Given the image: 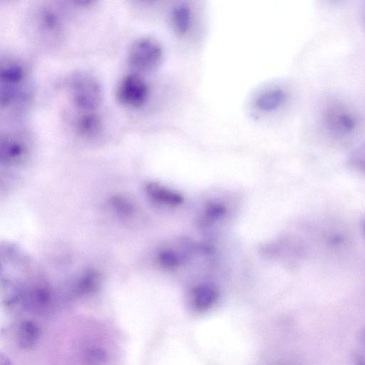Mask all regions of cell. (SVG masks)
I'll return each mask as SVG.
<instances>
[{
	"mask_svg": "<svg viewBox=\"0 0 365 365\" xmlns=\"http://www.w3.org/2000/svg\"><path fill=\"white\" fill-rule=\"evenodd\" d=\"M326 134L334 140H345L354 136L359 130L357 113L346 104L334 102L328 105L322 115Z\"/></svg>",
	"mask_w": 365,
	"mask_h": 365,
	"instance_id": "obj_1",
	"label": "cell"
},
{
	"mask_svg": "<svg viewBox=\"0 0 365 365\" xmlns=\"http://www.w3.org/2000/svg\"><path fill=\"white\" fill-rule=\"evenodd\" d=\"M67 87L71 103L80 111H94L101 103V85L89 73L79 71L73 73L68 79Z\"/></svg>",
	"mask_w": 365,
	"mask_h": 365,
	"instance_id": "obj_2",
	"label": "cell"
},
{
	"mask_svg": "<svg viewBox=\"0 0 365 365\" xmlns=\"http://www.w3.org/2000/svg\"><path fill=\"white\" fill-rule=\"evenodd\" d=\"M163 51L160 43L150 36L135 40L129 47L128 62L134 68L143 72L151 71L160 65Z\"/></svg>",
	"mask_w": 365,
	"mask_h": 365,
	"instance_id": "obj_3",
	"label": "cell"
},
{
	"mask_svg": "<svg viewBox=\"0 0 365 365\" xmlns=\"http://www.w3.org/2000/svg\"><path fill=\"white\" fill-rule=\"evenodd\" d=\"M24 66L16 60H6L0 67V103L1 108L11 106L19 97L26 79Z\"/></svg>",
	"mask_w": 365,
	"mask_h": 365,
	"instance_id": "obj_4",
	"label": "cell"
},
{
	"mask_svg": "<svg viewBox=\"0 0 365 365\" xmlns=\"http://www.w3.org/2000/svg\"><path fill=\"white\" fill-rule=\"evenodd\" d=\"M115 96L122 105L128 108H139L148 98L149 87L140 75L128 73L120 80L116 87Z\"/></svg>",
	"mask_w": 365,
	"mask_h": 365,
	"instance_id": "obj_5",
	"label": "cell"
},
{
	"mask_svg": "<svg viewBox=\"0 0 365 365\" xmlns=\"http://www.w3.org/2000/svg\"><path fill=\"white\" fill-rule=\"evenodd\" d=\"M28 140L21 133H9L2 136L0 143L1 160L13 163L23 160L28 151Z\"/></svg>",
	"mask_w": 365,
	"mask_h": 365,
	"instance_id": "obj_6",
	"label": "cell"
},
{
	"mask_svg": "<svg viewBox=\"0 0 365 365\" xmlns=\"http://www.w3.org/2000/svg\"><path fill=\"white\" fill-rule=\"evenodd\" d=\"M286 93L279 88H272L262 92L255 100L256 107L263 112H272L285 102Z\"/></svg>",
	"mask_w": 365,
	"mask_h": 365,
	"instance_id": "obj_7",
	"label": "cell"
},
{
	"mask_svg": "<svg viewBox=\"0 0 365 365\" xmlns=\"http://www.w3.org/2000/svg\"><path fill=\"white\" fill-rule=\"evenodd\" d=\"M102 121L94 111H81L76 128L78 133L86 138L95 137L102 130Z\"/></svg>",
	"mask_w": 365,
	"mask_h": 365,
	"instance_id": "obj_8",
	"label": "cell"
},
{
	"mask_svg": "<svg viewBox=\"0 0 365 365\" xmlns=\"http://www.w3.org/2000/svg\"><path fill=\"white\" fill-rule=\"evenodd\" d=\"M146 190L153 200L160 203L176 206L181 204L184 200L182 195L180 193L168 190L155 182L148 184Z\"/></svg>",
	"mask_w": 365,
	"mask_h": 365,
	"instance_id": "obj_9",
	"label": "cell"
},
{
	"mask_svg": "<svg viewBox=\"0 0 365 365\" xmlns=\"http://www.w3.org/2000/svg\"><path fill=\"white\" fill-rule=\"evenodd\" d=\"M40 336L38 324L31 320L21 322L17 330V341L23 349H30L36 345Z\"/></svg>",
	"mask_w": 365,
	"mask_h": 365,
	"instance_id": "obj_10",
	"label": "cell"
},
{
	"mask_svg": "<svg viewBox=\"0 0 365 365\" xmlns=\"http://www.w3.org/2000/svg\"><path fill=\"white\" fill-rule=\"evenodd\" d=\"M34 17H36L34 23H36L37 28L43 34H49L52 36L59 34L61 29L60 19L52 10L43 9Z\"/></svg>",
	"mask_w": 365,
	"mask_h": 365,
	"instance_id": "obj_11",
	"label": "cell"
},
{
	"mask_svg": "<svg viewBox=\"0 0 365 365\" xmlns=\"http://www.w3.org/2000/svg\"><path fill=\"white\" fill-rule=\"evenodd\" d=\"M171 23L175 33L183 36L190 29L192 14L186 4H180L174 7L171 13Z\"/></svg>",
	"mask_w": 365,
	"mask_h": 365,
	"instance_id": "obj_12",
	"label": "cell"
},
{
	"mask_svg": "<svg viewBox=\"0 0 365 365\" xmlns=\"http://www.w3.org/2000/svg\"><path fill=\"white\" fill-rule=\"evenodd\" d=\"M217 297L216 290L210 285H200L192 292V298L194 307L199 310L210 308Z\"/></svg>",
	"mask_w": 365,
	"mask_h": 365,
	"instance_id": "obj_13",
	"label": "cell"
},
{
	"mask_svg": "<svg viewBox=\"0 0 365 365\" xmlns=\"http://www.w3.org/2000/svg\"><path fill=\"white\" fill-rule=\"evenodd\" d=\"M347 165L355 173L365 176V140L356 146L349 153Z\"/></svg>",
	"mask_w": 365,
	"mask_h": 365,
	"instance_id": "obj_14",
	"label": "cell"
},
{
	"mask_svg": "<svg viewBox=\"0 0 365 365\" xmlns=\"http://www.w3.org/2000/svg\"><path fill=\"white\" fill-rule=\"evenodd\" d=\"M351 354L354 365H365V326L356 335Z\"/></svg>",
	"mask_w": 365,
	"mask_h": 365,
	"instance_id": "obj_15",
	"label": "cell"
},
{
	"mask_svg": "<svg viewBox=\"0 0 365 365\" xmlns=\"http://www.w3.org/2000/svg\"><path fill=\"white\" fill-rule=\"evenodd\" d=\"M160 264L166 269H176L180 264L179 257L171 250L161 251L158 255Z\"/></svg>",
	"mask_w": 365,
	"mask_h": 365,
	"instance_id": "obj_16",
	"label": "cell"
},
{
	"mask_svg": "<svg viewBox=\"0 0 365 365\" xmlns=\"http://www.w3.org/2000/svg\"><path fill=\"white\" fill-rule=\"evenodd\" d=\"M97 275L94 273L87 274L78 283L77 292L79 294H84L93 290L98 281Z\"/></svg>",
	"mask_w": 365,
	"mask_h": 365,
	"instance_id": "obj_17",
	"label": "cell"
},
{
	"mask_svg": "<svg viewBox=\"0 0 365 365\" xmlns=\"http://www.w3.org/2000/svg\"><path fill=\"white\" fill-rule=\"evenodd\" d=\"M225 207L221 204H211L208 205L205 215L209 220H215L224 215Z\"/></svg>",
	"mask_w": 365,
	"mask_h": 365,
	"instance_id": "obj_18",
	"label": "cell"
},
{
	"mask_svg": "<svg viewBox=\"0 0 365 365\" xmlns=\"http://www.w3.org/2000/svg\"><path fill=\"white\" fill-rule=\"evenodd\" d=\"M105 354L101 349H91L88 352V359L93 364H97L103 361L105 359Z\"/></svg>",
	"mask_w": 365,
	"mask_h": 365,
	"instance_id": "obj_19",
	"label": "cell"
},
{
	"mask_svg": "<svg viewBox=\"0 0 365 365\" xmlns=\"http://www.w3.org/2000/svg\"><path fill=\"white\" fill-rule=\"evenodd\" d=\"M115 207L119 209L120 212L123 214H130L133 212V208L130 203L123 199L116 198L114 200Z\"/></svg>",
	"mask_w": 365,
	"mask_h": 365,
	"instance_id": "obj_20",
	"label": "cell"
},
{
	"mask_svg": "<svg viewBox=\"0 0 365 365\" xmlns=\"http://www.w3.org/2000/svg\"><path fill=\"white\" fill-rule=\"evenodd\" d=\"M0 365H14L12 361L4 354L0 356Z\"/></svg>",
	"mask_w": 365,
	"mask_h": 365,
	"instance_id": "obj_21",
	"label": "cell"
},
{
	"mask_svg": "<svg viewBox=\"0 0 365 365\" xmlns=\"http://www.w3.org/2000/svg\"><path fill=\"white\" fill-rule=\"evenodd\" d=\"M362 230H363V233H364V235L365 236V220H364V222L363 223V225H362Z\"/></svg>",
	"mask_w": 365,
	"mask_h": 365,
	"instance_id": "obj_22",
	"label": "cell"
}]
</instances>
